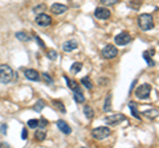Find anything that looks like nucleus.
Masks as SVG:
<instances>
[{
    "label": "nucleus",
    "mask_w": 159,
    "mask_h": 148,
    "mask_svg": "<svg viewBox=\"0 0 159 148\" xmlns=\"http://www.w3.org/2000/svg\"><path fill=\"white\" fill-rule=\"evenodd\" d=\"M16 78V74L12 70V67L9 65H0V83H7L12 82Z\"/></svg>",
    "instance_id": "f257e3e1"
},
{
    "label": "nucleus",
    "mask_w": 159,
    "mask_h": 148,
    "mask_svg": "<svg viewBox=\"0 0 159 148\" xmlns=\"http://www.w3.org/2000/svg\"><path fill=\"white\" fill-rule=\"evenodd\" d=\"M138 25L142 31H150L154 28V19L150 13H142L138 17Z\"/></svg>",
    "instance_id": "f03ea898"
},
{
    "label": "nucleus",
    "mask_w": 159,
    "mask_h": 148,
    "mask_svg": "<svg viewBox=\"0 0 159 148\" xmlns=\"http://www.w3.org/2000/svg\"><path fill=\"white\" fill-rule=\"evenodd\" d=\"M110 134H111V130L109 127H97L92 131L93 137L94 139H98V140L106 139V137L110 136Z\"/></svg>",
    "instance_id": "7ed1b4c3"
},
{
    "label": "nucleus",
    "mask_w": 159,
    "mask_h": 148,
    "mask_svg": "<svg viewBox=\"0 0 159 148\" xmlns=\"http://www.w3.org/2000/svg\"><path fill=\"white\" fill-rule=\"evenodd\" d=\"M151 94V86L148 83H143L135 90V97L138 99H147Z\"/></svg>",
    "instance_id": "20e7f679"
},
{
    "label": "nucleus",
    "mask_w": 159,
    "mask_h": 148,
    "mask_svg": "<svg viewBox=\"0 0 159 148\" xmlns=\"http://www.w3.org/2000/svg\"><path fill=\"white\" fill-rule=\"evenodd\" d=\"M118 54V49L111 45V44H109V45L103 46V49L101 50V56L103 58H106V60H111V58H116Z\"/></svg>",
    "instance_id": "39448f33"
},
{
    "label": "nucleus",
    "mask_w": 159,
    "mask_h": 148,
    "mask_svg": "<svg viewBox=\"0 0 159 148\" xmlns=\"http://www.w3.org/2000/svg\"><path fill=\"white\" fill-rule=\"evenodd\" d=\"M114 42H116L118 46H125L127 44L131 42V36L127 32H121L114 37Z\"/></svg>",
    "instance_id": "423d86ee"
},
{
    "label": "nucleus",
    "mask_w": 159,
    "mask_h": 148,
    "mask_svg": "<svg viewBox=\"0 0 159 148\" xmlns=\"http://www.w3.org/2000/svg\"><path fill=\"white\" fill-rule=\"evenodd\" d=\"M123 120H126V116L123 114H111L105 118L106 124H109V126H116L118 123H122Z\"/></svg>",
    "instance_id": "0eeeda50"
},
{
    "label": "nucleus",
    "mask_w": 159,
    "mask_h": 148,
    "mask_svg": "<svg viewBox=\"0 0 159 148\" xmlns=\"http://www.w3.org/2000/svg\"><path fill=\"white\" fill-rule=\"evenodd\" d=\"M34 21H36L40 27H48V25L52 24V17L48 16V15H45V13H40L36 16Z\"/></svg>",
    "instance_id": "6e6552de"
},
{
    "label": "nucleus",
    "mask_w": 159,
    "mask_h": 148,
    "mask_svg": "<svg viewBox=\"0 0 159 148\" xmlns=\"http://www.w3.org/2000/svg\"><path fill=\"white\" fill-rule=\"evenodd\" d=\"M110 9H107L105 7H97L96 11H94V16L97 19H101V20H106V19L110 17Z\"/></svg>",
    "instance_id": "1a4fd4ad"
},
{
    "label": "nucleus",
    "mask_w": 159,
    "mask_h": 148,
    "mask_svg": "<svg viewBox=\"0 0 159 148\" xmlns=\"http://www.w3.org/2000/svg\"><path fill=\"white\" fill-rule=\"evenodd\" d=\"M24 76H25L27 80H31V81L40 80V74L37 73V70H34V69H25V70H24Z\"/></svg>",
    "instance_id": "9d476101"
},
{
    "label": "nucleus",
    "mask_w": 159,
    "mask_h": 148,
    "mask_svg": "<svg viewBox=\"0 0 159 148\" xmlns=\"http://www.w3.org/2000/svg\"><path fill=\"white\" fill-rule=\"evenodd\" d=\"M51 11L53 13H56V15H62V13H65L68 11V7L65 6V4H60V3H54L53 6L51 7Z\"/></svg>",
    "instance_id": "9b49d317"
},
{
    "label": "nucleus",
    "mask_w": 159,
    "mask_h": 148,
    "mask_svg": "<svg viewBox=\"0 0 159 148\" xmlns=\"http://www.w3.org/2000/svg\"><path fill=\"white\" fill-rule=\"evenodd\" d=\"M57 127H58V130L61 131L62 134H65V135H69L72 132L70 126H69L65 120H57Z\"/></svg>",
    "instance_id": "f8f14e48"
},
{
    "label": "nucleus",
    "mask_w": 159,
    "mask_h": 148,
    "mask_svg": "<svg viewBox=\"0 0 159 148\" xmlns=\"http://www.w3.org/2000/svg\"><path fill=\"white\" fill-rule=\"evenodd\" d=\"M154 54H155V50H154V49H151V50L143 52V54H142V57L146 60V62H147L148 66H154V65H155V62H154V60L151 58V56H154Z\"/></svg>",
    "instance_id": "ddd939ff"
},
{
    "label": "nucleus",
    "mask_w": 159,
    "mask_h": 148,
    "mask_svg": "<svg viewBox=\"0 0 159 148\" xmlns=\"http://www.w3.org/2000/svg\"><path fill=\"white\" fill-rule=\"evenodd\" d=\"M77 46H78V44H77L76 40H69V41H66V42L62 45V49H64V52L69 53V52L74 50V49H77Z\"/></svg>",
    "instance_id": "4468645a"
},
{
    "label": "nucleus",
    "mask_w": 159,
    "mask_h": 148,
    "mask_svg": "<svg viewBox=\"0 0 159 148\" xmlns=\"http://www.w3.org/2000/svg\"><path fill=\"white\" fill-rule=\"evenodd\" d=\"M129 108H130V111H131L133 116L135 118V119L141 120V114H139V111L137 110V105H135V103H134V102H130V103H129Z\"/></svg>",
    "instance_id": "2eb2a0df"
},
{
    "label": "nucleus",
    "mask_w": 159,
    "mask_h": 148,
    "mask_svg": "<svg viewBox=\"0 0 159 148\" xmlns=\"http://www.w3.org/2000/svg\"><path fill=\"white\" fill-rule=\"evenodd\" d=\"M74 101H76L77 103H84L85 102V97H84L82 91L80 90V87L77 89V90H74Z\"/></svg>",
    "instance_id": "dca6fc26"
},
{
    "label": "nucleus",
    "mask_w": 159,
    "mask_h": 148,
    "mask_svg": "<svg viewBox=\"0 0 159 148\" xmlns=\"http://www.w3.org/2000/svg\"><path fill=\"white\" fill-rule=\"evenodd\" d=\"M64 78H65V81H66V85H68V87L70 89V90H73V91H74V90H77V89L80 87V86H78V83H77L76 81H73V80H69V78H68L66 76L64 77Z\"/></svg>",
    "instance_id": "f3484780"
},
{
    "label": "nucleus",
    "mask_w": 159,
    "mask_h": 148,
    "mask_svg": "<svg viewBox=\"0 0 159 148\" xmlns=\"http://www.w3.org/2000/svg\"><path fill=\"white\" fill-rule=\"evenodd\" d=\"M45 106H47V105H45V101H44V99H39L36 103H34L33 110H34V111H37V112H40Z\"/></svg>",
    "instance_id": "a211bd4d"
},
{
    "label": "nucleus",
    "mask_w": 159,
    "mask_h": 148,
    "mask_svg": "<svg viewBox=\"0 0 159 148\" xmlns=\"http://www.w3.org/2000/svg\"><path fill=\"white\" fill-rule=\"evenodd\" d=\"M81 69H82V63L81 62H73V65L70 66V73L77 74V73H80Z\"/></svg>",
    "instance_id": "6ab92c4d"
},
{
    "label": "nucleus",
    "mask_w": 159,
    "mask_h": 148,
    "mask_svg": "<svg viewBox=\"0 0 159 148\" xmlns=\"http://www.w3.org/2000/svg\"><path fill=\"white\" fill-rule=\"evenodd\" d=\"M84 114H85V116L88 118V119H92V118L94 116V110L90 106H85L84 107Z\"/></svg>",
    "instance_id": "aec40b11"
},
{
    "label": "nucleus",
    "mask_w": 159,
    "mask_h": 148,
    "mask_svg": "<svg viewBox=\"0 0 159 148\" xmlns=\"http://www.w3.org/2000/svg\"><path fill=\"white\" fill-rule=\"evenodd\" d=\"M111 108V94H107L106 99H105V106H103V111H110Z\"/></svg>",
    "instance_id": "412c9836"
},
{
    "label": "nucleus",
    "mask_w": 159,
    "mask_h": 148,
    "mask_svg": "<svg viewBox=\"0 0 159 148\" xmlns=\"http://www.w3.org/2000/svg\"><path fill=\"white\" fill-rule=\"evenodd\" d=\"M81 83H82V85L85 86L86 89H89V90H92V89H93L92 81H90V78H89V77H84V78H81Z\"/></svg>",
    "instance_id": "4be33fe9"
},
{
    "label": "nucleus",
    "mask_w": 159,
    "mask_h": 148,
    "mask_svg": "<svg viewBox=\"0 0 159 148\" xmlns=\"http://www.w3.org/2000/svg\"><path fill=\"white\" fill-rule=\"evenodd\" d=\"M16 38H19V40L23 41V42L29 41V36H28L25 32H17V33H16Z\"/></svg>",
    "instance_id": "5701e85b"
},
{
    "label": "nucleus",
    "mask_w": 159,
    "mask_h": 148,
    "mask_svg": "<svg viewBox=\"0 0 159 148\" xmlns=\"http://www.w3.org/2000/svg\"><path fill=\"white\" fill-rule=\"evenodd\" d=\"M47 137V134L44 131H36V134H34V139L37 141H44Z\"/></svg>",
    "instance_id": "b1692460"
},
{
    "label": "nucleus",
    "mask_w": 159,
    "mask_h": 148,
    "mask_svg": "<svg viewBox=\"0 0 159 148\" xmlns=\"http://www.w3.org/2000/svg\"><path fill=\"white\" fill-rule=\"evenodd\" d=\"M52 103H53V105H54V107H56V108H58V110H60V111H61V112H65V111H66V110H65V106H64V105H62V102H61V101L53 99V101H52Z\"/></svg>",
    "instance_id": "393cba45"
},
{
    "label": "nucleus",
    "mask_w": 159,
    "mask_h": 148,
    "mask_svg": "<svg viewBox=\"0 0 159 148\" xmlns=\"http://www.w3.org/2000/svg\"><path fill=\"white\" fill-rule=\"evenodd\" d=\"M143 114L147 115L148 118H155L158 115V110H148V111H145Z\"/></svg>",
    "instance_id": "a878e982"
},
{
    "label": "nucleus",
    "mask_w": 159,
    "mask_h": 148,
    "mask_svg": "<svg viewBox=\"0 0 159 148\" xmlns=\"http://www.w3.org/2000/svg\"><path fill=\"white\" fill-rule=\"evenodd\" d=\"M43 78H44V81H45L48 85H52L53 83V80H52V77L49 76L48 73H43Z\"/></svg>",
    "instance_id": "bb28decb"
},
{
    "label": "nucleus",
    "mask_w": 159,
    "mask_h": 148,
    "mask_svg": "<svg viewBox=\"0 0 159 148\" xmlns=\"http://www.w3.org/2000/svg\"><path fill=\"white\" fill-rule=\"evenodd\" d=\"M103 6H114V4L118 3V0H99Z\"/></svg>",
    "instance_id": "cd10ccee"
},
{
    "label": "nucleus",
    "mask_w": 159,
    "mask_h": 148,
    "mask_svg": "<svg viewBox=\"0 0 159 148\" xmlns=\"http://www.w3.org/2000/svg\"><path fill=\"white\" fill-rule=\"evenodd\" d=\"M37 126H39V120H37V119H29V120H28V127L36 128Z\"/></svg>",
    "instance_id": "c85d7f7f"
},
{
    "label": "nucleus",
    "mask_w": 159,
    "mask_h": 148,
    "mask_svg": "<svg viewBox=\"0 0 159 148\" xmlns=\"http://www.w3.org/2000/svg\"><path fill=\"white\" fill-rule=\"evenodd\" d=\"M48 124H49V122L43 118V119H40V120H39V126H37V127H40V128H45V127H48Z\"/></svg>",
    "instance_id": "c756f323"
},
{
    "label": "nucleus",
    "mask_w": 159,
    "mask_h": 148,
    "mask_svg": "<svg viewBox=\"0 0 159 148\" xmlns=\"http://www.w3.org/2000/svg\"><path fill=\"white\" fill-rule=\"evenodd\" d=\"M47 56H48V58H51V60H56L57 52H56V50H49V52L47 53Z\"/></svg>",
    "instance_id": "7c9ffc66"
},
{
    "label": "nucleus",
    "mask_w": 159,
    "mask_h": 148,
    "mask_svg": "<svg viewBox=\"0 0 159 148\" xmlns=\"http://www.w3.org/2000/svg\"><path fill=\"white\" fill-rule=\"evenodd\" d=\"M33 37H34V40H36V42L39 44L40 46H41V48H45V45H44V42L41 41V38H40L39 36H33Z\"/></svg>",
    "instance_id": "2f4dec72"
},
{
    "label": "nucleus",
    "mask_w": 159,
    "mask_h": 148,
    "mask_svg": "<svg viewBox=\"0 0 159 148\" xmlns=\"http://www.w3.org/2000/svg\"><path fill=\"white\" fill-rule=\"evenodd\" d=\"M28 137V132H27V128H23V131H21V139L23 140H25Z\"/></svg>",
    "instance_id": "473e14b6"
},
{
    "label": "nucleus",
    "mask_w": 159,
    "mask_h": 148,
    "mask_svg": "<svg viewBox=\"0 0 159 148\" xmlns=\"http://www.w3.org/2000/svg\"><path fill=\"white\" fill-rule=\"evenodd\" d=\"M44 8H45V6H44V4H40V6H37V7H34V8H33V11H34V12H37V11H43Z\"/></svg>",
    "instance_id": "72a5a7b5"
},
{
    "label": "nucleus",
    "mask_w": 159,
    "mask_h": 148,
    "mask_svg": "<svg viewBox=\"0 0 159 148\" xmlns=\"http://www.w3.org/2000/svg\"><path fill=\"white\" fill-rule=\"evenodd\" d=\"M7 130H8L7 124H2V127H0V132H2V134H7Z\"/></svg>",
    "instance_id": "f704fd0d"
}]
</instances>
